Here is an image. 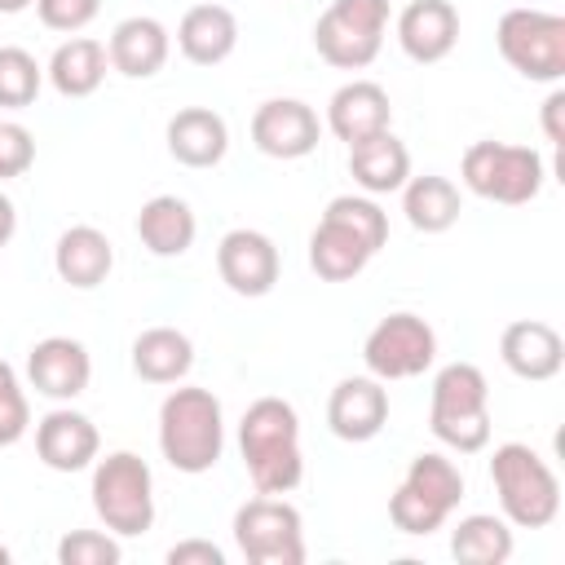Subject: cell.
<instances>
[{
	"label": "cell",
	"instance_id": "52a82bcc",
	"mask_svg": "<svg viewBox=\"0 0 565 565\" xmlns=\"http://www.w3.org/2000/svg\"><path fill=\"white\" fill-rule=\"evenodd\" d=\"M499 53L503 62L534 79V84H556L565 75V18L543 13V9H508L499 18Z\"/></svg>",
	"mask_w": 565,
	"mask_h": 565
},
{
	"label": "cell",
	"instance_id": "603a6c76",
	"mask_svg": "<svg viewBox=\"0 0 565 565\" xmlns=\"http://www.w3.org/2000/svg\"><path fill=\"white\" fill-rule=\"evenodd\" d=\"M199 225H194V212L185 199L177 194H154L150 203H141L137 212V238L146 252L154 256H185L190 243H194Z\"/></svg>",
	"mask_w": 565,
	"mask_h": 565
},
{
	"label": "cell",
	"instance_id": "484cf974",
	"mask_svg": "<svg viewBox=\"0 0 565 565\" xmlns=\"http://www.w3.org/2000/svg\"><path fill=\"white\" fill-rule=\"evenodd\" d=\"M106 44L88 40V35H71L66 44L53 49L49 57V84L62 97H93L106 79Z\"/></svg>",
	"mask_w": 565,
	"mask_h": 565
},
{
	"label": "cell",
	"instance_id": "d6986e66",
	"mask_svg": "<svg viewBox=\"0 0 565 565\" xmlns=\"http://www.w3.org/2000/svg\"><path fill=\"white\" fill-rule=\"evenodd\" d=\"M230 150V128L207 106H185L168 119V154L185 168H216Z\"/></svg>",
	"mask_w": 565,
	"mask_h": 565
},
{
	"label": "cell",
	"instance_id": "4dcf8cb0",
	"mask_svg": "<svg viewBox=\"0 0 565 565\" xmlns=\"http://www.w3.org/2000/svg\"><path fill=\"white\" fill-rule=\"evenodd\" d=\"M40 84H44L40 62H35L26 49L4 44V49H0V106L26 110V106L40 97Z\"/></svg>",
	"mask_w": 565,
	"mask_h": 565
},
{
	"label": "cell",
	"instance_id": "e575fe53",
	"mask_svg": "<svg viewBox=\"0 0 565 565\" xmlns=\"http://www.w3.org/2000/svg\"><path fill=\"white\" fill-rule=\"evenodd\" d=\"M31 428V406H26V393L18 384V371L0 358V446H13L22 441Z\"/></svg>",
	"mask_w": 565,
	"mask_h": 565
},
{
	"label": "cell",
	"instance_id": "5bb4252c",
	"mask_svg": "<svg viewBox=\"0 0 565 565\" xmlns=\"http://www.w3.org/2000/svg\"><path fill=\"white\" fill-rule=\"evenodd\" d=\"M499 358H503V366L516 380L543 384V380L561 375V366H565V340L556 335V327H547L539 318H521V322H508L503 327Z\"/></svg>",
	"mask_w": 565,
	"mask_h": 565
},
{
	"label": "cell",
	"instance_id": "9c48e42d",
	"mask_svg": "<svg viewBox=\"0 0 565 565\" xmlns=\"http://www.w3.org/2000/svg\"><path fill=\"white\" fill-rule=\"evenodd\" d=\"M437 358V331L419 313H388L371 327L362 344V362L375 380H415Z\"/></svg>",
	"mask_w": 565,
	"mask_h": 565
},
{
	"label": "cell",
	"instance_id": "cb8c5ba5",
	"mask_svg": "<svg viewBox=\"0 0 565 565\" xmlns=\"http://www.w3.org/2000/svg\"><path fill=\"white\" fill-rule=\"evenodd\" d=\"M402 212H406V221L419 234H446L459 221L463 199H459V190H455L450 177L424 172V177H406V185H402Z\"/></svg>",
	"mask_w": 565,
	"mask_h": 565
},
{
	"label": "cell",
	"instance_id": "8d00e7d4",
	"mask_svg": "<svg viewBox=\"0 0 565 565\" xmlns=\"http://www.w3.org/2000/svg\"><path fill=\"white\" fill-rule=\"evenodd\" d=\"M35 163V137L22 124H0V181L22 177Z\"/></svg>",
	"mask_w": 565,
	"mask_h": 565
},
{
	"label": "cell",
	"instance_id": "8fae6325",
	"mask_svg": "<svg viewBox=\"0 0 565 565\" xmlns=\"http://www.w3.org/2000/svg\"><path fill=\"white\" fill-rule=\"evenodd\" d=\"M318 137H322V124L313 106L296 97H269L252 115V141L269 159H305L309 150H318Z\"/></svg>",
	"mask_w": 565,
	"mask_h": 565
},
{
	"label": "cell",
	"instance_id": "9a60e30c",
	"mask_svg": "<svg viewBox=\"0 0 565 565\" xmlns=\"http://www.w3.org/2000/svg\"><path fill=\"white\" fill-rule=\"evenodd\" d=\"M102 450V437H97V424L79 411H49L40 424H35V455L44 468L53 472H84Z\"/></svg>",
	"mask_w": 565,
	"mask_h": 565
},
{
	"label": "cell",
	"instance_id": "7bdbcfd3",
	"mask_svg": "<svg viewBox=\"0 0 565 565\" xmlns=\"http://www.w3.org/2000/svg\"><path fill=\"white\" fill-rule=\"evenodd\" d=\"M0 565H9V547L4 543H0Z\"/></svg>",
	"mask_w": 565,
	"mask_h": 565
},
{
	"label": "cell",
	"instance_id": "277c9868",
	"mask_svg": "<svg viewBox=\"0 0 565 565\" xmlns=\"http://www.w3.org/2000/svg\"><path fill=\"white\" fill-rule=\"evenodd\" d=\"M428 428L441 446L459 455H477L490 446V384L481 366L450 362L437 371L433 402H428Z\"/></svg>",
	"mask_w": 565,
	"mask_h": 565
},
{
	"label": "cell",
	"instance_id": "5b68a950",
	"mask_svg": "<svg viewBox=\"0 0 565 565\" xmlns=\"http://www.w3.org/2000/svg\"><path fill=\"white\" fill-rule=\"evenodd\" d=\"M93 508L119 539H137L154 525V477L132 450H115L93 468Z\"/></svg>",
	"mask_w": 565,
	"mask_h": 565
},
{
	"label": "cell",
	"instance_id": "1f68e13d",
	"mask_svg": "<svg viewBox=\"0 0 565 565\" xmlns=\"http://www.w3.org/2000/svg\"><path fill=\"white\" fill-rule=\"evenodd\" d=\"M322 216H327V221H340L344 230H353V234L366 243V252H371V256L388 243V216L380 212V203H375V199L340 194V199H331V203H327V212H322Z\"/></svg>",
	"mask_w": 565,
	"mask_h": 565
},
{
	"label": "cell",
	"instance_id": "74e56055",
	"mask_svg": "<svg viewBox=\"0 0 565 565\" xmlns=\"http://www.w3.org/2000/svg\"><path fill=\"white\" fill-rule=\"evenodd\" d=\"M331 13L371 35H384L388 26V0H331Z\"/></svg>",
	"mask_w": 565,
	"mask_h": 565
},
{
	"label": "cell",
	"instance_id": "ab89813d",
	"mask_svg": "<svg viewBox=\"0 0 565 565\" xmlns=\"http://www.w3.org/2000/svg\"><path fill=\"white\" fill-rule=\"evenodd\" d=\"M561 115H565V93L556 88V93H547V102H543V132H547V141H552V146H561V141H565Z\"/></svg>",
	"mask_w": 565,
	"mask_h": 565
},
{
	"label": "cell",
	"instance_id": "7c38bea8",
	"mask_svg": "<svg viewBox=\"0 0 565 565\" xmlns=\"http://www.w3.org/2000/svg\"><path fill=\"white\" fill-rule=\"evenodd\" d=\"M26 380L35 393L53 397V402H71L88 388L93 380V358L79 340L71 335H49L40 344H31L26 353Z\"/></svg>",
	"mask_w": 565,
	"mask_h": 565
},
{
	"label": "cell",
	"instance_id": "44dd1931",
	"mask_svg": "<svg viewBox=\"0 0 565 565\" xmlns=\"http://www.w3.org/2000/svg\"><path fill=\"white\" fill-rule=\"evenodd\" d=\"M238 44V22L225 4H194L185 9V18L177 22V49L194 62V66H216L234 53Z\"/></svg>",
	"mask_w": 565,
	"mask_h": 565
},
{
	"label": "cell",
	"instance_id": "30bf717a",
	"mask_svg": "<svg viewBox=\"0 0 565 565\" xmlns=\"http://www.w3.org/2000/svg\"><path fill=\"white\" fill-rule=\"evenodd\" d=\"M278 269H282L278 247L260 230H230L216 247V274L234 296H247V300L269 296L278 282Z\"/></svg>",
	"mask_w": 565,
	"mask_h": 565
},
{
	"label": "cell",
	"instance_id": "d590c367",
	"mask_svg": "<svg viewBox=\"0 0 565 565\" xmlns=\"http://www.w3.org/2000/svg\"><path fill=\"white\" fill-rule=\"evenodd\" d=\"M35 13H40V22L49 31L75 35V31H84L102 13V0H35Z\"/></svg>",
	"mask_w": 565,
	"mask_h": 565
},
{
	"label": "cell",
	"instance_id": "4fadbf2b",
	"mask_svg": "<svg viewBox=\"0 0 565 565\" xmlns=\"http://www.w3.org/2000/svg\"><path fill=\"white\" fill-rule=\"evenodd\" d=\"M327 424L340 441H371L388 424V393L375 375H349L331 388Z\"/></svg>",
	"mask_w": 565,
	"mask_h": 565
},
{
	"label": "cell",
	"instance_id": "8992f818",
	"mask_svg": "<svg viewBox=\"0 0 565 565\" xmlns=\"http://www.w3.org/2000/svg\"><path fill=\"white\" fill-rule=\"evenodd\" d=\"M463 185L477 194V199H490V203H508V207H521L530 199H539L543 190V154L534 146H508V141H472L463 150Z\"/></svg>",
	"mask_w": 565,
	"mask_h": 565
},
{
	"label": "cell",
	"instance_id": "60d3db41",
	"mask_svg": "<svg viewBox=\"0 0 565 565\" xmlns=\"http://www.w3.org/2000/svg\"><path fill=\"white\" fill-rule=\"evenodd\" d=\"M13 230H18V212H13V199H9V194H0V247L13 238Z\"/></svg>",
	"mask_w": 565,
	"mask_h": 565
},
{
	"label": "cell",
	"instance_id": "ac0fdd59",
	"mask_svg": "<svg viewBox=\"0 0 565 565\" xmlns=\"http://www.w3.org/2000/svg\"><path fill=\"white\" fill-rule=\"evenodd\" d=\"M393 119V106H388V93L371 79H353L344 88L331 93L327 102V128L340 137V141H366L375 132H384Z\"/></svg>",
	"mask_w": 565,
	"mask_h": 565
},
{
	"label": "cell",
	"instance_id": "b9f144b4",
	"mask_svg": "<svg viewBox=\"0 0 565 565\" xmlns=\"http://www.w3.org/2000/svg\"><path fill=\"white\" fill-rule=\"evenodd\" d=\"M35 0H0V13H22V9H31Z\"/></svg>",
	"mask_w": 565,
	"mask_h": 565
},
{
	"label": "cell",
	"instance_id": "ba28073f",
	"mask_svg": "<svg viewBox=\"0 0 565 565\" xmlns=\"http://www.w3.org/2000/svg\"><path fill=\"white\" fill-rule=\"evenodd\" d=\"M234 543L247 565H305V521L278 494L247 499L234 512Z\"/></svg>",
	"mask_w": 565,
	"mask_h": 565
},
{
	"label": "cell",
	"instance_id": "4316f807",
	"mask_svg": "<svg viewBox=\"0 0 565 565\" xmlns=\"http://www.w3.org/2000/svg\"><path fill=\"white\" fill-rule=\"evenodd\" d=\"M366 260H371V252L353 230H344L340 221H327V216L318 221V230L309 238V269L322 282H349L366 269Z\"/></svg>",
	"mask_w": 565,
	"mask_h": 565
},
{
	"label": "cell",
	"instance_id": "6da1fadb",
	"mask_svg": "<svg viewBox=\"0 0 565 565\" xmlns=\"http://www.w3.org/2000/svg\"><path fill=\"white\" fill-rule=\"evenodd\" d=\"M238 450L260 494H291L305 477L296 406L282 397H256L238 419Z\"/></svg>",
	"mask_w": 565,
	"mask_h": 565
},
{
	"label": "cell",
	"instance_id": "e0dca14e",
	"mask_svg": "<svg viewBox=\"0 0 565 565\" xmlns=\"http://www.w3.org/2000/svg\"><path fill=\"white\" fill-rule=\"evenodd\" d=\"M168 49H172L168 26H163L159 18L137 13V18H124V22L110 31L106 57H110V66H115L119 75H128V79H150V75L163 71Z\"/></svg>",
	"mask_w": 565,
	"mask_h": 565
},
{
	"label": "cell",
	"instance_id": "836d02e7",
	"mask_svg": "<svg viewBox=\"0 0 565 565\" xmlns=\"http://www.w3.org/2000/svg\"><path fill=\"white\" fill-rule=\"evenodd\" d=\"M124 547L115 534L102 530H71L57 543V565H119Z\"/></svg>",
	"mask_w": 565,
	"mask_h": 565
},
{
	"label": "cell",
	"instance_id": "f35d334b",
	"mask_svg": "<svg viewBox=\"0 0 565 565\" xmlns=\"http://www.w3.org/2000/svg\"><path fill=\"white\" fill-rule=\"evenodd\" d=\"M168 565H225V552L207 539H185V543L168 547Z\"/></svg>",
	"mask_w": 565,
	"mask_h": 565
},
{
	"label": "cell",
	"instance_id": "f1b7e54d",
	"mask_svg": "<svg viewBox=\"0 0 565 565\" xmlns=\"http://www.w3.org/2000/svg\"><path fill=\"white\" fill-rule=\"evenodd\" d=\"M450 556L459 565H503L512 556V525L490 512H472L450 530Z\"/></svg>",
	"mask_w": 565,
	"mask_h": 565
},
{
	"label": "cell",
	"instance_id": "2e32d148",
	"mask_svg": "<svg viewBox=\"0 0 565 565\" xmlns=\"http://www.w3.org/2000/svg\"><path fill=\"white\" fill-rule=\"evenodd\" d=\"M397 44L411 62H441L459 44V13L450 0H411L397 18Z\"/></svg>",
	"mask_w": 565,
	"mask_h": 565
},
{
	"label": "cell",
	"instance_id": "7402d4cb",
	"mask_svg": "<svg viewBox=\"0 0 565 565\" xmlns=\"http://www.w3.org/2000/svg\"><path fill=\"white\" fill-rule=\"evenodd\" d=\"M349 172L366 194H393L411 177V150L384 128V132L349 146Z\"/></svg>",
	"mask_w": 565,
	"mask_h": 565
},
{
	"label": "cell",
	"instance_id": "3957f363",
	"mask_svg": "<svg viewBox=\"0 0 565 565\" xmlns=\"http://www.w3.org/2000/svg\"><path fill=\"white\" fill-rule=\"evenodd\" d=\"M490 481L503 508V521L516 530H547L561 512V481L539 450L525 441H503L490 455Z\"/></svg>",
	"mask_w": 565,
	"mask_h": 565
},
{
	"label": "cell",
	"instance_id": "7a4b0ae2",
	"mask_svg": "<svg viewBox=\"0 0 565 565\" xmlns=\"http://www.w3.org/2000/svg\"><path fill=\"white\" fill-rule=\"evenodd\" d=\"M159 450L177 472H207L225 450V419L212 388H172L159 406Z\"/></svg>",
	"mask_w": 565,
	"mask_h": 565
},
{
	"label": "cell",
	"instance_id": "d4e9b609",
	"mask_svg": "<svg viewBox=\"0 0 565 565\" xmlns=\"http://www.w3.org/2000/svg\"><path fill=\"white\" fill-rule=\"evenodd\" d=\"M194 366V344L177 327H150L132 340V371L146 384H177Z\"/></svg>",
	"mask_w": 565,
	"mask_h": 565
},
{
	"label": "cell",
	"instance_id": "83f0119b",
	"mask_svg": "<svg viewBox=\"0 0 565 565\" xmlns=\"http://www.w3.org/2000/svg\"><path fill=\"white\" fill-rule=\"evenodd\" d=\"M380 40H384V35L358 31L353 22L335 18L331 9L313 22V49H318V57H322L327 66H335V71H362V66H371L375 53H380Z\"/></svg>",
	"mask_w": 565,
	"mask_h": 565
},
{
	"label": "cell",
	"instance_id": "f546056e",
	"mask_svg": "<svg viewBox=\"0 0 565 565\" xmlns=\"http://www.w3.org/2000/svg\"><path fill=\"white\" fill-rule=\"evenodd\" d=\"M406 486L419 490L424 499H433V503L446 508V512H455L459 499H463V472L455 468V459H446V455H437V450H424V455L411 459Z\"/></svg>",
	"mask_w": 565,
	"mask_h": 565
},
{
	"label": "cell",
	"instance_id": "d6a6232c",
	"mask_svg": "<svg viewBox=\"0 0 565 565\" xmlns=\"http://www.w3.org/2000/svg\"><path fill=\"white\" fill-rule=\"evenodd\" d=\"M446 508H437L433 499H424L419 490H411L406 481L393 490V499H388V521L402 530V534H433V530H441L446 525Z\"/></svg>",
	"mask_w": 565,
	"mask_h": 565
},
{
	"label": "cell",
	"instance_id": "ffe728a7",
	"mask_svg": "<svg viewBox=\"0 0 565 565\" xmlns=\"http://www.w3.org/2000/svg\"><path fill=\"white\" fill-rule=\"evenodd\" d=\"M53 269H57L62 282H71V287H79V291H93V287H102L106 274L115 269V247H110V238H106L102 230H93V225H71V230L57 238V247H53Z\"/></svg>",
	"mask_w": 565,
	"mask_h": 565
}]
</instances>
